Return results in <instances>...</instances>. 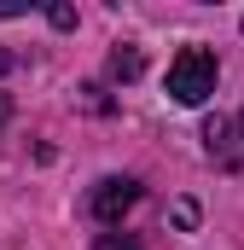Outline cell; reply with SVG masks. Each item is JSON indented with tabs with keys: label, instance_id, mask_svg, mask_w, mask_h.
<instances>
[{
	"label": "cell",
	"instance_id": "obj_1",
	"mask_svg": "<svg viewBox=\"0 0 244 250\" xmlns=\"http://www.w3.org/2000/svg\"><path fill=\"white\" fill-rule=\"evenodd\" d=\"M215 93V53L209 47H181L169 64V99L175 105H203Z\"/></svg>",
	"mask_w": 244,
	"mask_h": 250
},
{
	"label": "cell",
	"instance_id": "obj_2",
	"mask_svg": "<svg viewBox=\"0 0 244 250\" xmlns=\"http://www.w3.org/2000/svg\"><path fill=\"white\" fill-rule=\"evenodd\" d=\"M140 204V181H128V175H111V181H99L93 187V198H87V209H93V221L111 233V227H122V215Z\"/></svg>",
	"mask_w": 244,
	"mask_h": 250
},
{
	"label": "cell",
	"instance_id": "obj_3",
	"mask_svg": "<svg viewBox=\"0 0 244 250\" xmlns=\"http://www.w3.org/2000/svg\"><path fill=\"white\" fill-rule=\"evenodd\" d=\"M203 151H209L221 169H239V163H244V123L209 117V123H203Z\"/></svg>",
	"mask_w": 244,
	"mask_h": 250
},
{
	"label": "cell",
	"instance_id": "obj_4",
	"mask_svg": "<svg viewBox=\"0 0 244 250\" xmlns=\"http://www.w3.org/2000/svg\"><path fill=\"white\" fill-rule=\"evenodd\" d=\"M140 47H134V41H117V53H111V76H117V82H134V76H140Z\"/></svg>",
	"mask_w": 244,
	"mask_h": 250
},
{
	"label": "cell",
	"instance_id": "obj_5",
	"mask_svg": "<svg viewBox=\"0 0 244 250\" xmlns=\"http://www.w3.org/2000/svg\"><path fill=\"white\" fill-rule=\"evenodd\" d=\"M93 250H140V239H134V233H117V227H111V233H99V239H93Z\"/></svg>",
	"mask_w": 244,
	"mask_h": 250
},
{
	"label": "cell",
	"instance_id": "obj_6",
	"mask_svg": "<svg viewBox=\"0 0 244 250\" xmlns=\"http://www.w3.org/2000/svg\"><path fill=\"white\" fill-rule=\"evenodd\" d=\"M47 23L53 29H76V6H47Z\"/></svg>",
	"mask_w": 244,
	"mask_h": 250
},
{
	"label": "cell",
	"instance_id": "obj_7",
	"mask_svg": "<svg viewBox=\"0 0 244 250\" xmlns=\"http://www.w3.org/2000/svg\"><path fill=\"white\" fill-rule=\"evenodd\" d=\"M175 227H198V204H192V198L175 204Z\"/></svg>",
	"mask_w": 244,
	"mask_h": 250
},
{
	"label": "cell",
	"instance_id": "obj_8",
	"mask_svg": "<svg viewBox=\"0 0 244 250\" xmlns=\"http://www.w3.org/2000/svg\"><path fill=\"white\" fill-rule=\"evenodd\" d=\"M23 12V0H0V18H18Z\"/></svg>",
	"mask_w": 244,
	"mask_h": 250
},
{
	"label": "cell",
	"instance_id": "obj_9",
	"mask_svg": "<svg viewBox=\"0 0 244 250\" xmlns=\"http://www.w3.org/2000/svg\"><path fill=\"white\" fill-rule=\"evenodd\" d=\"M6 117H12V99H6V93H0V123H6Z\"/></svg>",
	"mask_w": 244,
	"mask_h": 250
},
{
	"label": "cell",
	"instance_id": "obj_10",
	"mask_svg": "<svg viewBox=\"0 0 244 250\" xmlns=\"http://www.w3.org/2000/svg\"><path fill=\"white\" fill-rule=\"evenodd\" d=\"M6 70H12V53H6V47H0V76H6Z\"/></svg>",
	"mask_w": 244,
	"mask_h": 250
}]
</instances>
